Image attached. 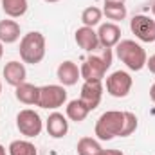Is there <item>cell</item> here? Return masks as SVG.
I'll return each instance as SVG.
<instances>
[{"label": "cell", "instance_id": "cell-1", "mask_svg": "<svg viewBox=\"0 0 155 155\" xmlns=\"http://www.w3.org/2000/svg\"><path fill=\"white\" fill-rule=\"evenodd\" d=\"M110 65H112V49L101 47V54L92 52L79 67V72L85 81H103Z\"/></svg>", "mask_w": 155, "mask_h": 155}, {"label": "cell", "instance_id": "cell-2", "mask_svg": "<svg viewBox=\"0 0 155 155\" xmlns=\"http://www.w3.org/2000/svg\"><path fill=\"white\" fill-rule=\"evenodd\" d=\"M116 54L117 58L130 69V71H141L143 67H146V51L143 49V45H139L134 40H121L116 45Z\"/></svg>", "mask_w": 155, "mask_h": 155}, {"label": "cell", "instance_id": "cell-3", "mask_svg": "<svg viewBox=\"0 0 155 155\" xmlns=\"http://www.w3.org/2000/svg\"><path fill=\"white\" fill-rule=\"evenodd\" d=\"M20 58L24 63L36 65L45 58V36L38 31H31L20 40Z\"/></svg>", "mask_w": 155, "mask_h": 155}, {"label": "cell", "instance_id": "cell-4", "mask_svg": "<svg viewBox=\"0 0 155 155\" xmlns=\"http://www.w3.org/2000/svg\"><path fill=\"white\" fill-rule=\"evenodd\" d=\"M123 124H124V112H119V110H108L105 114H101V117L96 121V135L97 139L101 141H110L117 137L123 130Z\"/></svg>", "mask_w": 155, "mask_h": 155}, {"label": "cell", "instance_id": "cell-5", "mask_svg": "<svg viewBox=\"0 0 155 155\" xmlns=\"http://www.w3.org/2000/svg\"><path fill=\"white\" fill-rule=\"evenodd\" d=\"M67 101V90L63 85H43L40 87L38 107L45 110H56Z\"/></svg>", "mask_w": 155, "mask_h": 155}, {"label": "cell", "instance_id": "cell-6", "mask_svg": "<svg viewBox=\"0 0 155 155\" xmlns=\"http://www.w3.org/2000/svg\"><path fill=\"white\" fill-rule=\"evenodd\" d=\"M16 128L25 137H38L43 128V123H41V117L38 116V112L25 108V110H20L16 116Z\"/></svg>", "mask_w": 155, "mask_h": 155}, {"label": "cell", "instance_id": "cell-7", "mask_svg": "<svg viewBox=\"0 0 155 155\" xmlns=\"http://www.w3.org/2000/svg\"><path fill=\"white\" fill-rule=\"evenodd\" d=\"M130 29L135 35V38L144 43L155 41V20L146 15H135L130 20Z\"/></svg>", "mask_w": 155, "mask_h": 155}, {"label": "cell", "instance_id": "cell-8", "mask_svg": "<svg viewBox=\"0 0 155 155\" xmlns=\"http://www.w3.org/2000/svg\"><path fill=\"white\" fill-rule=\"evenodd\" d=\"M132 76L124 71H116L107 78V92L114 97H126L132 88Z\"/></svg>", "mask_w": 155, "mask_h": 155}, {"label": "cell", "instance_id": "cell-9", "mask_svg": "<svg viewBox=\"0 0 155 155\" xmlns=\"http://www.w3.org/2000/svg\"><path fill=\"white\" fill-rule=\"evenodd\" d=\"M103 97V83L101 81H85L81 87V96L79 99L83 101V105L92 112L99 107Z\"/></svg>", "mask_w": 155, "mask_h": 155}, {"label": "cell", "instance_id": "cell-10", "mask_svg": "<svg viewBox=\"0 0 155 155\" xmlns=\"http://www.w3.org/2000/svg\"><path fill=\"white\" fill-rule=\"evenodd\" d=\"M97 38H99V45L105 49H112L121 41V27L114 24V22H107L101 24L97 29Z\"/></svg>", "mask_w": 155, "mask_h": 155}, {"label": "cell", "instance_id": "cell-11", "mask_svg": "<svg viewBox=\"0 0 155 155\" xmlns=\"http://www.w3.org/2000/svg\"><path fill=\"white\" fill-rule=\"evenodd\" d=\"M76 43L83 49V51H87V52H96V51H99V38H97V33L94 31V27H87V25H83V27H79L76 31Z\"/></svg>", "mask_w": 155, "mask_h": 155}, {"label": "cell", "instance_id": "cell-12", "mask_svg": "<svg viewBox=\"0 0 155 155\" xmlns=\"http://www.w3.org/2000/svg\"><path fill=\"white\" fill-rule=\"evenodd\" d=\"M45 128H47V134L54 139H61L67 135L69 132V121L67 117L60 112H52L51 116L47 117V123H45Z\"/></svg>", "mask_w": 155, "mask_h": 155}, {"label": "cell", "instance_id": "cell-13", "mask_svg": "<svg viewBox=\"0 0 155 155\" xmlns=\"http://www.w3.org/2000/svg\"><path fill=\"white\" fill-rule=\"evenodd\" d=\"M2 74H4L5 83H9L11 87H18L22 83H25L27 71H25L24 63H20V61H9V63H5Z\"/></svg>", "mask_w": 155, "mask_h": 155}, {"label": "cell", "instance_id": "cell-14", "mask_svg": "<svg viewBox=\"0 0 155 155\" xmlns=\"http://www.w3.org/2000/svg\"><path fill=\"white\" fill-rule=\"evenodd\" d=\"M56 76H58L60 83L63 87H72V85H76L78 79L81 78V72H79V67H78L74 61L67 60V61L60 63V67L56 71Z\"/></svg>", "mask_w": 155, "mask_h": 155}, {"label": "cell", "instance_id": "cell-15", "mask_svg": "<svg viewBox=\"0 0 155 155\" xmlns=\"http://www.w3.org/2000/svg\"><path fill=\"white\" fill-rule=\"evenodd\" d=\"M15 96L20 103L24 105H35L38 107V101H40V87L33 85V83H22L18 87H15Z\"/></svg>", "mask_w": 155, "mask_h": 155}, {"label": "cell", "instance_id": "cell-16", "mask_svg": "<svg viewBox=\"0 0 155 155\" xmlns=\"http://www.w3.org/2000/svg\"><path fill=\"white\" fill-rule=\"evenodd\" d=\"M20 40V25L15 20H0V41L15 43Z\"/></svg>", "mask_w": 155, "mask_h": 155}, {"label": "cell", "instance_id": "cell-17", "mask_svg": "<svg viewBox=\"0 0 155 155\" xmlns=\"http://www.w3.org/2000/svg\"><path fill=\"white\" fill-rule=\"evenodd\" d=\"M67 117L71 119V121H74V123H81V121H85L87 116H88V108L83 105V101L81 99H72V101H69L67 103Z\"/></svg>", "mask_w": 155, "mask_h": 155}, {"label": "cell", "instance_id": "cell-18", "mask_svg": "<svg viewBox=\"0 0 155 155\" xmlns=\"http://www.w3.org/2000/svg\"><path fill=\"white\" fill-rule=\"evenodd\" d=\"M2 9L11 18H20L27 11V0H2Z\"/></svg>", "mask_w": 155, "mask_h": 155}, {"label": "cell", "instance_id": "cell-19", "mask_svg": "<svg viewBox=\"0 0 155 155\" xmlns=\"http://www.w3.org/2000/svg\"><path fill=\"white\" fill-rule=\"evenodd\" d=\"M78 155H99L101 153V144L96 141V139H92V137H81L79 141H78Z\"/></svg>", "mask_w": 155, "mask_h": 155}, {"label": "cell", "instance_id": "cell-20", "mask_svg": "<svg viewBox=\"0 0 155 155\" xmlns=\"http://www.w3.org/2000/svg\"><path fill=\"white\" fill-rule=\"evenodd\" d=\"M103 15L112 20L114 24L121 22L126 18V5L124 4H105V9H103Z\"/></svg>", "mask_w": 155, "mask_h": 155}, {"label": "cell", "instance_id": "cell-21", "mask_svg": "<svg viewBox=\"0 0 155 155\" xmlns=\"http://www.w3.org/2000/svg\"><path fill=\"white\" fill-rule=\"evenodd\" d=\"M7 150H9V155H38V152H36V148H35L33 143L20 141V139L13 141Z\"/></svg>", "mask_w": 155, "mask_h": 155}, {"label": "cell", "instance_id": "cell-22", "mask_svg": "<svg viewBox=\"0 0 155 155\" xmlns=\"http://www.w3.org/2000/svg\"><path fill=\"white\" fill-rule=\"evenodd\" d=\"M101 16H103V11H101L99 7H96V5H90V7L83 9V13H81V22H83V25H87V27H94V25H97V24L101 22Z\"/></svg>", "mask_w": 155, "mask_h": 155}, {"label": "cell", "instance_id": "cell-23", "mask_svg": "<svg viewBox=\"0 0 155 155\" xmlns=\"http://www.w3.org/2000/svg\"><path fill=\"white\" fill-rule=\"evenodd\" d=\"M137 116L132 114V112H124V124H123V130L119 134V137H128L132 135L135 130H137Z\"/></svg>", "mask_w": 155, "mask_h": 155}, {"label": "cell", "instance_id": "cell-24", "mask_svg": "<svg viewBox=\"0 0 155 155\" xmlns=\"http://www.w3.org/2000/svg\"><path fill=\"white\" fill-rule=\"evenodd\" d=\"M146 67L150 69V72H153V74H155V54H153V56H150V58L146 60Z\"/></svg>", "mask_w": 155, "mask_h": 155}, {"label": "cell", "instance_id": "cell-25", "mask_svg": "<svg viewBox=\"0 0 155 155\" xmlns=\"http://www.w3.org/2000/svg\"><path fill=\"white\" fill-rule=\"evenodd\" d=\"M99 155H124V153L119 152V150H101V153Z\"/></svg>", "mask_w": 155, "mask_h": 155}, {"label": "cell", "instance_id": "cell-26", "mask_svg": "<svg viewBox=\"0 0 155 155\" xmlns=\"http://www.w3.org/2000/svg\"><path fill=\"white\" fill-rule=\"evenodd\" d=\"M150 99L155 103V83L152 85V88H150Z\"/></svg>", "mask_w": 155, "mask_h": 155}, {"label": "cell", "instance_id": "cell-27", "mask_svg": "<svg viewBox=\"0 0 155 155\" xmlns=\"http://www.w3.org/2000/svg\"><path fill=\"white\" fill-rule=\"evenodd\" d=\"M126 0H105V4H124Z\"/></svg>", "mask_w": 155, "mask_h": 155}, {"label": "cell", "instance_id": "cell-28", "mask_svg": "<svg viewBox=\"0 0 155 155\" xmlns=\"http://www.w3.org/2000/svg\"><path fill=\"white\" fill-rule=\"evenodd\" d=\"M2 56H4V43L0 41V60H2Z\"/></svg>", "mask_w": 155, "mask_h": 155}, {"label": "cell", "instance_id": "cell-29", "mask_svg": "<svg viewBox=\"0 0 155 155\" xmlns=\"http://www.w3.org/2000/svg\"><path fill=\"white\" fill-rule=\"evenodd\" d=\"M0 155H7V153H5V148H4L2 144H0Z\"/></svg>", "mask_w": 155, "mask_h": 155}, {"label": "cell", "instance_id": "cell-30", "mask_svg": "<svg viewBox=\"0 0 155 155\" xmlns=\"http://www.w3.org/2000/svg\"><path fill=\"white\" fill-rule=\"evenodd\" d=\"M43 2H49V4H54V2H60V0H43Z\"/></svg>", "mask_w": 155, "mask_h": 155}, {"label": "cell", "instance_id": "cell-31", "mask_svg": "<svg viewBox=\"0 0 155 155\" xmlns=\"http://www.w3.org/2000/svg\"><path fill=\"white\" fill-rule=\"evenodd\" d=\"M152 11H153V16H155V2H153V7H152Z\"/></svg>", "mask_w": 155, "mask_h": 155}, {"label": "cell", "instance_id": "cell-32", "mask_svg": "<svg viewBox=\"0 0 155 155\" xmlns=\"http://www.w3.org/2000/svg\"><path fill=\"white\" fill-rule=\"evenodd\" d=\"M0 94H2V81H0Z\"/></svg>", "mask_w": 155, "mask_h": 155}]
</instances>
